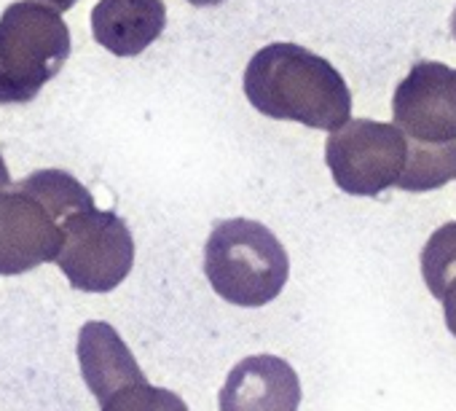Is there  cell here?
Segmentation results:
<instances>
[{
  "mask_svg": "<svg viewBox=\"0 0 456 411\" xmlns=\"http://www.w3.org/2000/svg\"><path fill=\"white\" fill-rule=\"evenodd\" d=\"M245 95L261 116L312 129L333 132L352 116L344 76L298 44H269L256 52L245 70Z\"/></svg>",
  "mask_w": 456,
  "mask_h": 411,
  "instance_id": "1",
  "label": "cell"
},
{
  "mask_svg": "<svg viewBox=\"0 0 456 411\" xmlns=\"http://www.w3.org/2000/svg\"><path fill=\"white\" fill-rule=\"evenodd\" d=\"M204 272L220 299L237 307H264L274 301L288 277L285 245L258 221H220L204 245Z\"/></svg>",
  "mask_w": 456,
  "mask_h": 411,
  "instance_id": "2",
  "label": "cell"
},
{
  "mask_svg": "<svg viewBox=\"0 0 456 411\" xmlns=\"http://www.w3.org/2000/svg\"><path fill=\"white\" fill-rule=\"evenodd\" d=\"M70 57L62 14L36 0L12 4L0 17V105L33 103Z\"/></svg>",
  "mask_w": 456,
  "mask_h": 411,
  "instance_id": "3",
  "label": "cell"
},
{
  "mask_svg": "<svg viewBox=\"0 0 456 411\" xmlns=\"http://www.w3.org/2000/svg\"><path fill=\"white\" fill-rule=\"evenodd\" d=\"M60 226L62 245L54 261L76 291L108 293L129 277L134 240L121 216L86 208L65 216Z\"/></svg>",
  "mask_w": 456,
  "mask_h": 411,
  "instance_id": "4",
  "label": "cell"
},
{
  "mask_svg": "<svg viewBox=\"0 0 456 411\" xmlns=\"http://www.w3.org/2000/svg\"><path fill=\"white\" fill-rule=\"evenodd\" d=\"M408 137L395 124L349 119L330 132L325 161L336 185L352 196H379L392 188L403 172Z\"/></svg>",
  "mask_w": 456,
  "mask_h": 411,
  "instance_id": "5",
  "label": "cell"
},
{
  "mask_svg": "<svg viewBox=\"0 0 456 411\" xmlns=\"http://www.w3.org/2000/svg\"><path fill=\"white\" fill-rule=\"evenodd\" d=\"M62 226L46 204L20 183L0 191V275L14 277L54 261Z\"/></svg>",
  "mask_w": 456,
  "mask_h": 411,
  "instance_id": "6",
  "label": "cell"
},
{
  "mask_svg": "<svg viewBox=\"0 0 456 411\" xmlns=\"http://www.w3.org/2000/svg\"><path fill=\"white\" fill-rule=\"evenodd\" d=\"M395 127L408 140H456V70L443 62H416L392 97Z\"/></svg>",
  "mask_w": 456,
  "mask_h": 411,
  "instance_id": "7",
  "label": "cell"
},
{
  "mask_svg": "<svg viewBox=\"0 0 456 411\" xmlns=\"http://www.w3.org/2000/svg\"><path fill=\"white\" fill-rule=\"evenodd\" d=\"M220 411H298L301 382L277 355H253L237 363L220 390Z\"/></svg>",
  "mask_w": 456,
  "mask_h": 411,
  "instance_id": "8",
  "label": "cell"
},
{
  "mask_svg": "<svg viewBox=\"0 0 456 411\" xmlns=\"http://www.w3.org/2000/svg\"><path fill=\"white\" fill-rule=\"evenodd\" d=\"M164 28V0H100L92 12L94 41L116 57L142 54Z\"/></svg>",
  "mask_w": 456,
  "mask_h": 411,
  "instance_id": "9",
  "label": "cell"
},
{
  "mask_svg": "<svg viewBox=\"0 0 456 411\" xmlns=\"http://www.w3.org/2000/svg\"><path fill=\"white\" fill-rule=\"evenodd\" d=\"M78 366L97 403H105L113 392H118L126 384L148 382L134 355L129 352L126 341L118 336V331L110 323L102 320H92L81 328Z\"/></svg>",
  "mask_w": 456,
  "mask_h": 411,
  "instance_id": "10",
  "label": "cell"
},
{
  "mask_svg": "<svg viewBox=\"0 0 456 411\" xmlns=\"http://www.w3.org/2000/svg\"><path fill=\"white\" fill-rule=\"evenodd\" d=\"M421 277L443 304L445 325L456 339V221L432 232L421 251Z\"/></svg>",
  "mask_w": 456,
  "mask_h": 411,
  "instance_id": "11",
  "label": "cell"
},
{
  "mask_svg": "<svg viewBox=\"0 0 456 411\" xmlns=\"http://www.w3.org/2000/svg\"><path fill=\"white\" fill-rule=\"evenodd\" d=\"M453 177H456V140H445V143L408 140L405 164L395 185L419 193V191H435Z\"/></svg>",
  "mask_w": 456,
  "mask_h": 411,
  "instance_id": "12",
  "label": "cell"
},
{
  "mask_svg": "<svg viewBox=\"0 0 456 411\" xmlns=\"http://www.w3.org/2000/svg\"><path fill=\"white\" fill-rule=\"evenodd\" d=\"M20 185L38 196L57 221L76 210L94 208V196L65 169H36L25 180H20Z\"/></svg>",
  "mask_w": 456,
  "mask_h": 411,
  "instance_id": "13",
  "label": "cell"
},
{
  "mask_svg": "<svg viewBox=\"0 0 456 411\" xmlns=\"http://www.w3.org/2000/svg\"><path fill=\"white\" fill-rule=\"evenodd\" d=\"M100 408L102 411H188L180 395L164 387H153L148 382L121 387L105 403H100Z\"/></svg>",
  "mask_w": 456,
  "mask_h": 411,
  "instance_id": "14",
  "label": "cell"
},
{
  "mask_svg": "<svg viewBox=\"0 0 456 411\" xmlns=\"http://www.w3.org/2000/svg\"><path fill=\"white\" fill-rule=\"evenodd\" d=\"M36 4H44V6H52V9H57L60 14L62 12H68V9H73L78 0H36Z\"/></svg>",
  "mask_w": 456,
  "mask_h": 411,
  "instance_id": "15",
  "label": "cell"
},
{
  "mask_svg": "<svg viewBox=\"0 0 456 411\" xmlns=\"http://www.w3.org/2000/svg\"><path fill=\"white\" fill-rule=\"evenodd\" d=\"M12 183H14V180H12V172H9V167H6L4 156H0V191L9 188Z\"/></svg>",
  "mask_w": 456,
  "mask_h": 411,
  "instance_id": "16",
  "label": "cell"
},
{
  "mask_svg": "<svg viewBox=\"0 0 456 411\" xmlns=\"http://www.w3.org/2000/svg\"><path fill=\"white\" fill-rule=\"evenodd\" d=\"M191 6H196V9H207V6H217V4H223V0H188Z\"/></svg>",
  "mask_w": 456,
  "mask_h": 411,
  "instance_id": "17",
  "label": "cell"
},
{
  "mask_svg": "<svg viewBox=\"0 0 456 411\" xmlns=\"http://www.w3.org/2000/svg\"><path fill=\"white\" fill-rule=\"evenodd\" d=\"M451 33H453V41H456V9H453V17H451Z\"/></svg>",
  "mask_w": 456,
  "mask_h": 411,
  "instance_id": "18",
  "label": "cell"
}]
</instances>
